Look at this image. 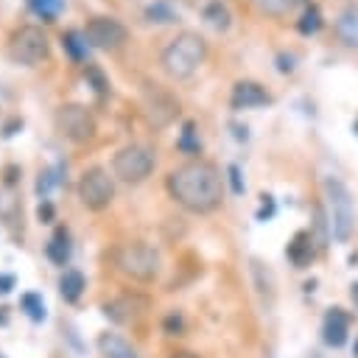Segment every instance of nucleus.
<instances>
[{
    "instance_id": "5",
    "label": "nucleus",
    "mask_w": 358,
    "mask_h": 358,
    "mask_svg": "<svg viewBox=\"0 0 358 358\" xmlns=\"http://www.w3.org/2000/svg\"><path fill=\"white\" fill-rule=\"evenodd\" d=\"M157 159H154V151L143 143H129L123 148L115 151L112 157V173L115 179L126 182V185H140L151 176Z\"/></svg>"
},
{
    "instance_id": "1",
    "label": "nucleus",
    "mask_w": 358,
    "mask_h": 358,
    "mask_svg": "<svg viewBox=\"0 0 358 358\" xmlns=\"http://www.w3.org/2000/svg\"><path fill=\"white\" fill-rule=\"evenodd\" d=\"M168 193L187 213L207 215L224 201V176L213 162L190 159L168 173Z\"/></svg>"
},
{
    "instance_id": "15",
    "label": "nucleus",
    "mask_w": 358,
    "mask_h": 358,
    "mask_svg": "<svg viewBox=\"0 0 358 358\" xmlns=\"http://www.w3.org/2000/svg\"><path fill=\"white\" fill-rule=\"evenodd\" d=\"M336 28H338V36H341L344 45L358 48V6H347V8L341 11Z\"/></svg>"
},
{
    "instance_id": "28",
    "label": "nucleus",
    "mask_w": 358,
    "mask_h": 358,
    "mask_svg": "<svg viewBox=\"0 0 358 358\" xmlns=\"http://www.w3.org/2000/svg\"><path fill=\"white\" fill-rule=\"evenodd\" d=\"M229 179H232V190H235V193H243V185H241V171H238V165H229Z\"/></svg>"
},
{
    "instance_id": "30",
    "label": "nucleus",
    "mask_w": 358,
    "mask_h": 358,
    "mask_svg": "<svg viewBox=\"0 0 358 358\" xmlns=\"http://www.w3.org/2000/svg\"><path fill=\"white\" fill-rule=\"evenodd\" d=\"M50 215H53V207H50V204L45 201V204L39 207V218H50Z\"/></svg>"
},
{
    "instance_id": "27",
    "label": "nucleus",
    "mask_w": 358,
    "mask_h": 358,
    "mask_svg": "<svg viewBox=\"0 0 358 358\" xmlns=\"http://www.w3.org/2000/svg\"><path fill=\"white\" fill-rule=\"evenodd\" d=\"M257 3H260V8H263L266 14H271V17H282V14L291 11L288 0H257Z\"/></svg>"
},
{
    "instance_id": "8",
    "label": "nucleus",
    "mask_w": 358,
    "mask_h": 358,
    "mask_svg": "<svg viewBox=\"0 0 358 358\" xmlns=\"http://www.w3.org/2000/svg\"><path fill=\"white\" fill-rule=\"evenodd\" d=\"M78 199L92 213L106 210L112 204V199H115V182H112L109 171L101 168V165L87 168L81 173V179H78Z\"/></svg>"
},
{
    "instance_id": "20",
    "label": "nucleus",
    "mask_w": 358,
    "mask_h": 358,
    "mask_svg": "<svg viewBox=\"0 0 358 358\" xmlns=\"http://www.w3.org/2000/svg\"><path fill=\"white\" fill-rule=\"evenodd\" d=\"M48 257L56 263V266H64L67 260H70V235H67V229H56L53 232V238H50V243H48Z\"/></svg>"
},
{
    "instance_id": "24",
    "label": "nucleus",
    "mask_w": 358,
    "mask_h": 358,
    "mask_svg": "<svg viewBox=\"0 0 358 358\" xmlns=\"http://www.w3.org/2000/svg\"><path fill=\"white\" fill-rule=\"evenodd\" d=\"M296 28H299V34H305V36L316 34V31L322 28V11H319L313 3H310V6H305V11H302V17H299Z\"/></svg>"
},
{
    "instance_id": "19",
    "label": "nucleus",
    "mask_w": 358,
    "mask_h": 358,
    "mask_svg": "<svg viewBox=\"0 0 358 358\" xmlns=\"http://www.w3.org/2000/svg\"><path fill=\"white\" fill-rule=\"evenodd\" d=\"M62 48L67 50V56L73 62H84L87 59V50H90L87 39H84V31H76V28H70V31L62 34Z\"/></svg>"
},
{
    "instance_id": "14",
    "label": "nucleus",
    "mask_w": 358,
    "mask_h": 358,
    "mask_svg": "<svg viewBox=\"0 0 358 358\" xmlns=\"http://www.w3.org/2000/svg\"><path fill=\"white\" fill-rule=\"evenodd\" d=\"M285 255H288V260H291V263H294L296 268H305V266L310 263V257H313L310 235H308V232H296V235H294V241L288 243Z\"/></svg>"
},
{
    "instance_id": "9",
    "label": "nucleus",
    "mask_w": 358,
    "mask_h": 358,
    "mask_svg": "<svg viewBox=\"0 0 358 358\" xmlns=\"http://www.w3.org/2000/svg\"><path fill=\"white\" fill-rule=\"evenodd\" d=\"M84 39L90 48L95 50H117L126 45L129 39V31L126 25L117 20V17H109V14H95L87 20L84 25Z\"/></svg>"
},
{
    "instance_id": "7",
    "label": "nucleus",
    "mask_w": 358,
    "mask_h": 358,
    "mask_svg": "<svg viewBox=\"0 0 358 358\" xmlns=\"http://www.w3.org/2000/svg\"><path fill=\"white\" fill-rule=\"evenodd\" d=\"M53 123L70 143H90L98 134V120L84 103H62L53 115Z\"/></svg>"
},
{
    "instance_id": "13",
    "label": "nucleus",
    "mask_w": 358,
    "mask_h": 358,
    "mask_svg": "<svg viewBox=\"0 0 358 358\" xmlns=\"http://www.w3.org/2000/svg\"><path fill=\"white\" fill-rule=\"evenodd\" d=\"M324 341L333 344V347H341L347 341V333H350V316L341 310V308H333L327 316H324Z\"/></svg>"
},
{
    "instance_id": "25",
    "label": "nucleus",
    "mask_w": 358,
    "mask_h": 358,
    "mask_svg": "<svg viewBox=\"0 0 358 358\" xmlns=\"http://www.w3.org/2000/svg\"><path fill=\"white\" fill-rule=\"evenodd\" d=\"M84 76H87V81L92 84V90L103 98L106 92H109V78L103 76V70L98 67V64H87V70H84Z\"/></svg>"
},
{
    "instance_id": "33",
    "label": "nucleus",
    "mask_w": 358,
    "mask_h": 358,
    "mask_svg": "<svg viewBox=\"0 0 358 358\" xmlns=\"http://www.w3.org/2000/svg\"><path fill=\"white\" fill-rule=\"evenodd\" d=\"M288 6L294 8V6H310V3H308V0H288Z\"/></svg>"
},
{
    "instance_id": "31",
    "label": "nucleus",
    "mask_w": 358,
    "mask_h": 358,
    "mask_svg": "<svg viewBox=\"0 0 358 358\" xmlns=\"http://www.w3.org/2000/svg\"><path fill=\"white\" fill-rule=\"evenodd\" d=\"M350 296H352V302H355V308H358V282L350 285Z\"/></svg>"
},
{
    "instance_id": "6",
    "label": "nucleus",
    "mask_w": 358,
    "mask_h": 358,
    "mask_svg": "<svg viewBox=\"0 0 358 358\" xmlns=\"http://www.w3.org/2000/svg\"><path fill=\"white\" fill-rule=\"evenodd\" d=\"M48 56H50V42L39 25H20L8 36V59L11 62L36 67V64L48 62Z\"/></svg>"
},
{
    "instance_id": "23",
    "label": "nucleus",
    "mask_w": 358,
    "mask_h": 358,
    "mask_svg": "<svg viewBox=\"0 0 358 358\" xmlns=\"http://www.w3.org/2000/svg\"><path fill=\"white\" fill-rule=\"evenodd\" d=\"M176 145H179V151H185V154H199V151H201V140H199V131H196V123H193V120H185Z\"/></svg>"
},
{
    "instance_id": "11",
    "label": "nucleus",
    "mask_w": 358,
    "mask_h": 358,
    "mask_svg": "<svg viewBox=\"0 0 358 358\" xmlns=\"http://www.w3.org/2000/svg\"><path fill=\"white\" fill-rule=\"evenodd\" d=\"M145 310H148V299L140 294H120L103 305L106 319H112L117 324H134L140 316H145Z\"/></svg>"
},
{
    "instance_id": "10",
    "label": "nucleus",
    "mask_w": 358,
    "mask_h": 358,
    "mask_svg": "<svg viewBox=\"0 0 358 358\" xmlns=\"http://www.w3.org/2000/svg\"><path fill=\"white\" fill-rule=\"evenodd\" d=\"M143 106H145V115H148V120L154 126H168L176 117V112H179V103L159 84H145Z\"/></svg>"
},
{
    "instance_id": "16",
    "label": "nucleus",
    "mask_w": 358,
    "mask_h": 358,
    "mask_svg": "<svg viewBox=\"0 0 358 358\" xmlns=\"http://www.w3.org/2000/svg\"><path fill=\"white\" fill-rule=\"evenodd\" d=\"M98 350L103 358H137V352L131 350V344H126L120 336L115 333H103L98 338Z\"/></svg>"
},
{
    "instance_id": "4",
    "label": "nucleus",
    "mask_w": 358,
    "mask_h": 358,
    "mask_svg": "<svg viewBox=\"0 0 358 358\" xmlns=\"http://www.w3.org/2000/svg\"><path fill=\"white\" fill-rule=\"evenodd\" d=\"M324 201H327V218H330V232L336 241H350L355 229V207L347 185L336 176L324 179Z\"/></svg>"
},
{
    "instance_id": "29",
    "label": "nucleus",
    "mask_w": 358,
    "mask_h": 358,
    "mask_svg": "<svg viewBox=\"0 0 358 358\" xmlns=\"http://www.w3.org/2000/svg\"><path fill=\"white\" fill-rule=\"evenodd\" d=\"M11 285H14V277L11 274H0V294L11 291Z\"/></svg>"
},
{
    "instance_id": "18",
    "label": "nucleus",
    "mask_w": 358,
    "mask_h": 358,
    "mask_svg": "<svg viewBox=\"0 0 358 358\" xmlns=\"http://www.w3.org/2000/svg\"><path fill=\"white\" fill-rule=\"evenodd\" d=\"M81 291H84V274L76 271V268H64V274H62V280H59V294H62V299H64V302H76V299L81 296Z\"/></svg>"
},
{
    "instance_id": "17",
    "label": "nucleus",
    "mask_w": 358,
    "mask_h": 358,
    "mask_svg": "<svg viewBox=\"0 0 358 358\" xmlns=\"http://www.w3.org/2000/svg\"><path fill=\"white\" fill-rule=\"evenodd\" d=\"M201 17H204V22H207L210 28H215V31H229V25H232V11H229L221 0L207 3L204 11H201Z\"/></svg>"
},
{
    "instance_id": "3",
    "label": "nucleus",
    "mask_w": 358,
    "mask_h": 358,
    "mask_svg": "<svg viewBox=\"0 0 358 358\" xmlns=\"http://www.w3.org/2000/svg\"><path fill=\"white\" fill-rule=\"evenodd\" d=\"M115 266L123 277H129L134 282H151V280H157V274L162 268V257L154 246H148L143 241H129L115 249Z\"/></svg>"
},
{
    "instance_id": "22",
    "label": "nucleus",
    "mask_w": 358,
    "mask_h": 358,
    "mask_svg": "<svg viewBox=\"0 0 358 358\" xmlns=\"http://www.w3.org/2000/svg\"><path fill=\"white\" fill-rule=\"evenodd\" d=\"M28 8L45 22H53L64 11V0H28Z\"/></svg>"
},
{
    "instance_id": "2",
    "label": "nucleus",
    "mask_w": 358,
    "mask_h": 358,
    "mask_svg": "<svg viewBox=\"0 0 358 358\" xmlns=\"http://www.w3.org/2000/svg\"><path fill=\"white\" fill-rule=\"evenodd\" d=\"M207 59V42L196 31H179L159 53V67L168 78L185 81L190 78Z\"/></svg>"
},
{
    "instance_id": "32",
    "label": "nucleus",
    "mask_w": 358,
    "mask_h": 358,
    "mask_svg": "<svg viewBox=\"0 0 358 358\" xmlns=\"http://www.w3.org/2000/svg\"><path fill=\"white\" fill-rule=\"evenodd\" d=\"M171 358H199V355H193V352H173Z\"/></svg>"
},
{
    "instance_id": "12",
    "label": "nucleus",
    "mask_w": 358,
    "mask_h": 358,
    "mask_svg": "<svg viewBox=\"0 0 358 358\" xmlns=\"http://www.w3.org/2000/svg\"><path fill=\"white\" fill-rule=\"evenodd\" d=\"M271 101H274L271 92L260 81H235L232 84V95H229L232 109H257V106H268Z\"/></svg>"
},
{
    "instance_id": "21",
    "label": "nucleus",
    "mask_w": 358,
    "mask_h": 358,
    "mask_svg": "<svg viewBox=\"0 0 358 358\" xmlns=\"http://www.w3.org/2000/svg\"><path fill=\"white\" fill-rule=\"evenodd\" d=\"M145 20H148V22H159V25H165V22L179 20V11H176L168 0H154L151 6H145Z\"/></svg>"
},
{
    "instance_id": "26",
    "label": "nucleus",
    "mask_w": 358,
    "mask_h": 358,
    "mask_svg": "<svg viewBox=\"0 0 358 358\" xmlns=\"http://www.w3.org/2000/svg\"><path fill=\"white\" fill-rule=\"evenodd\" d=\"M22 305L28 308V316H31V319H36V322L45 319V305H42V299H39L36 294H25V296H22Z\"/></svg>"
}]
</instances>
